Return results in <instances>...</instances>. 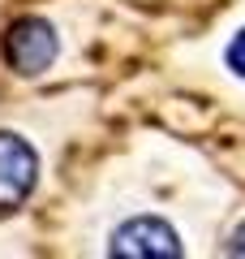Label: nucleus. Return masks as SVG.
I'll list each match as a JSON object with an SVG mask.
<instances>
[{
    "instance_id": "f257e3e1",
    "label": "nucleus",
    "mask_w": 245,
    "mask_h": 259,
    "mask_svg": "<svg viewBox=\"0 0 245 259\" xmlns=\"http://www.w3.org/2000/svg\"><path fill=\"white\" fill-rule=\"evenodd\" d=\"M112 255L125 259H176L181 255V242H176L172 225L155 221V216H138V221H125L116 233H112Z\"/></svg>"
},
{
    "instance_id": "f03ea898",
    "label": "nucleus",
    "mask_w": 245,
    "mask_h": 259,
    "mask_svg": "<svg viewBox=\"0 0 245 259\" xmlns=\"http://www.w3.org/2000/svg\"><path fill=\"white\" fill-rule=\"evenodd\" d=\"M5 56L18 74H43L56 56V30L43 18H22L5 35Z\"/></svg>"
},
{
    "instance_id": "7ed1b4c3",
    "label": "nucleus",
    "mask_w": 245,
    "mask_h": 259,
    "mask_svg": "<svg viewBox=\"0 0 245 259\" xmlns=\"http://www.w3.org/2000/svg\"><path fill=\"white\" fill-rule=\"evenodd\" d=\"M39 177V156L30 151V143H22L18 134H0V212H9L35 190Z\"/></svg>"
},
{
    "instance_id": "20e7f679",
    "label": "nucleus",
    "mask_w": 245,
    "mask_h": 259,
    "mask_svg": "<svg viewBox=\"0 0 245 259\" xmlns=\"http://www.w3.org/2000/svg\"><path fill=\"white\" fill-rule=\"evenodd\" d=\"M228 69L245 78V30H241L236 39H232V48H228Z\"/></svg>"
},
{
    "instance_id": "39448f33",
    "label": "nucleus",
    "mask_w": 245,
    "mask_h": 259,
    "mask_svg": "<svg viewBox=\"0 0 245 259\" xmlns=\"http://www.w3.org/2000/svg\"><path fill=\"white\" fill-rule=\"evenodd\" d=\"M228 250H232V255H241V259H245V225H241V229L232 233V242H228Z\"/></svg>"
}]
</instances>
